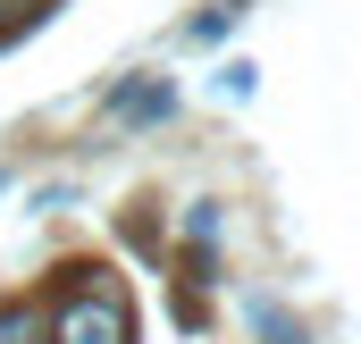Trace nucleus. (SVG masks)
Here are the masks:
<instances>
[{
    "instance_id": "nucleus-1",
    "label": "nucleus",
    "mask_w": 361,
    "mask_h": 344,
    "mask_svg": "<svg viewBox=\"0 0 361 344\" xmlns=\"http://www.w3.org/2000/svg\"><path fill=\"white\" fill-rule=\"evenodd\" d=\"M59 344H126V311L109 294H85L59 311Z\"/></svg>"
},
{
    "instance_id": "nucleus-2",
    "label": "nucleus",
    "mask_w": 361,
    "mask_h": 344,
    "mask_svg": "<svg viewBox=\"0 0 361 344\" xmlns=\"http://www.w3.org/2000/svg\"><path fill=\"white\" fill-rule=\"evenodd\" d=\"M109 118H126V126H143V118H169V85H126L109 101Z\"/></svg>"
},
{
    "instance_id": "nucleus-3",
    "label": "nucleus",
    "mask_w": 361,
    "mask_h": 344,
    "mask_svg": "<svg viewBox=\"0 0 361 344\" xmlns=\"http://www.w3.org/2000/svg\"><path fill=\"white\" fill-rule=\"evenodd\" d=\"M0 344H34V311H8L0 319Z\"/></svg>"
}]
</instances>
